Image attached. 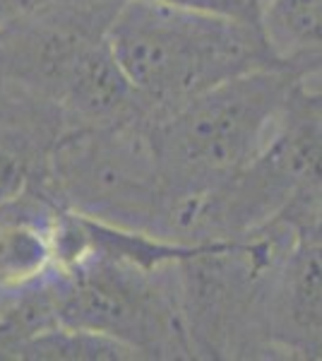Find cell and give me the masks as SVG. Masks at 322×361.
Masks as SVG:
<instances>
[{
    "label": "cell",
    "mask_w": 322,
    "mask_h": 361,
    "mask_svg": "<svg viewBox=\"0 0 322 361\" xmlns=\"http://www.w3.org/2000/svg\"><path fill=\"white\" fill-rule=\"evenodd\" d=\"M104 37L149 116L238 75L284 66L257 25L161 0H120Z\"/></svg>",
    "instance_id": "cell-1"
},
{
    "label": "cell",
    "mask_w": 322,
    "mask_h": 361,
    "mask_svg": "<svg viewBox=\"0 0 322 361\" xmlns=\"http://www.w3.org/2000/svg\"><path fill=\"white\" fill-rule=\"evenodd\" d=\"M301 78L291 66L238 75L171 111L149 116V140L171 222L183 207L243 171L272 137Z\"/></svg>",
    "instance_id": "cell-2"
},
{
    "label": "cell",
    "mask_w": 322,
    "mask_h": 361,
    "mask_svg": "<svg viewBox=\"0 0 322 361\" xmlns=\"http://www.w3.org/2000/svg\"><path fill=\"white\" fill-rule=\"evenodd\" d=\"M51 292L58 325L111 337L137 359L192 357L175 263L149 267L94 246L80 212L75 253L51 275Z\"/></svg>",
    "instance_id": "cell-3"
},
{
    "label": "cell",
    "mask_w": 322,
    "mask_h": 361,
    "mask_svg": "<svg viewBox=\"0 0 322 361\" xmlns=\"http://www.w3.org/2000/svg\"><path fill=\"white\" fill-rule=\"evenodd\" d=\"M260 337L284 357L322 361V238L298 234L272 267Z\"/></svg>",
    "instance_id": "cell-4"
},
{
    "label": "cell",
    "mask_w": 322,
    "mask_h": 361,
    "mask_svg": "<svg viewBox=\"0 0 322 361\" xmlns=\"http://www.w3.org/2000/svg\"><path fill=\"white\" fill-rule=\"evenodd\" d=\"M66 205L25 190L0 200V292H22L61 267Z\"/></svg>",
    "instance_id": "cell-5"
},
{
    "label": "cell",
    "mask_w": 322,
    "mask_h": 361,
    "mask_svg": "<svg viewBox=\"0 0 322 361\" xmlns=\"http://www.w3.org/2000/svg\"><path fill=\"white\" fill-rule=\"evenodd\" d=\"M260 29L284 66L322 58V0H262Z\"/></svg>",
    "instance_id": "cell-6"
},
{
    "label": "cell",
    "mask_w": 322,
    "mask_h": 361,
    "mask_svg": "<svg viewBox=\"0 0 322 361\" xmlns=\"http://www.w3.org/2000/svg\"><path fill=\"white\" fill-rule=\"evenodd\" d=\"M20 352L34 359H73V361H97V359H137L132 349L111 337L87 333V330L54 325L20 342Z\"/></svg>",
    "instance_id": "cell-7"
},
{
    "label": "cell",
    "mask_w": 322,
    "mask_h": 361,
    "mask_svg": "<svg viewBox=\"0 0 322 361\" xmlns=\"http://www.w3.org/2000/svg\"><path fill=\"white\" fill-rule=\"evenodd\" d=\"M161 3H173V5H185V8L209 10V13L236 17V20H243V22H250V25L260 27L262 0H161Z\"/></svg>",
    "instance_id": "cell-8"
},
{
    "label": "cell",
    "mask_w": 322,
    "mask_h": 361,
    "mask_svg": "<svg viewBox=\"0 0 322 361\" xmlns=\"http://www.w3.org/2000/svg\"><path fill=\"white\" fill-rule=\"evenodd\" d=\"M25 190V169L13 154L0 149V200Z\"/></svg>",
    "instance_id": "cell-9"
},
{
    "label": "cell",
    "mask_w": 322,
    "mask_h": 361,
    "mask_svg": "<svg viewBox=\"0 0 322 361\" xmlns=\"http://www.w3.org/2000/svg\"><path fill=\"white\" fill-rule=\"evenodd\" d=\"M303 234H310V236H318V238H322V209H320V214L315 217V222L308 226Z\"/></svg>",
    "instance_id": "cell-10"
}]
</instances>
